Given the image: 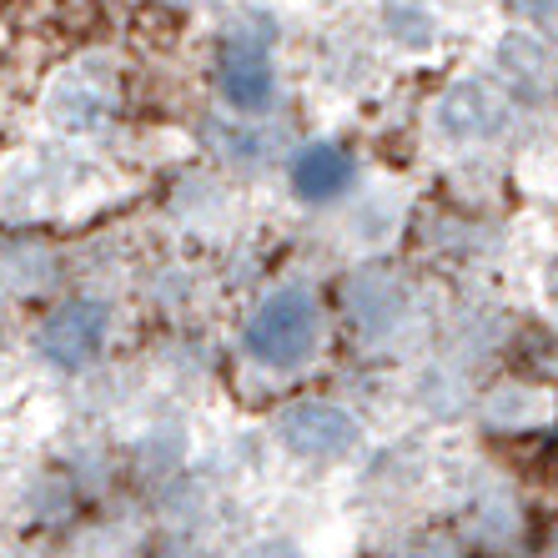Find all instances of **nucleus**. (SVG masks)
Wrapping results in <instances>:
<instances>
[{
  "mask_svg": "<svg viewBox=\"0 0 558 558\" xmlns=\"http://www.w3.org/2000/svg\"><path fill=\"white\" fill-rule=\"evenodd\" d=\"M317 338H323V307L307 287H277L272 298H262V307L252 312L247 332H242L252 357L277 373L307 363Z\"/></svg>",
  "mask_w": 558,
  "mask_h": 558,
  "instance_id": "obj_1",
  "label": "nucleus"
},
{
  "mask_svg": "<svg viewBox=\"0 0 558 558\" xmlns=\"http://www.w3.org/2000/svg\"><path fill=\"white\" fill-rule=\"evenodd\" d=\"M106 332H111V312L101 298H71L40 323L36 332V352L61 373H81L96 352L106 348Z\"/></svg>",
  "mask_w": 558,
  "mask_h": 558,
  "instance_id": "obj_2",
  "label": "nucleus"
},
{
  "mask_svg": "<svg viewBox=\"0 0 558 558\" xmlns=\"http://www.w3.org/2000/svg\"><path fill=\"white\" fill-rule=\"evenodd\" d=\"M363 423L338 403H298L282 417V442L298 458H342L357 448Z\"/></svg>",
  "mask_w": 558,
  "mask_h": 558,
  "instance_id": "obj_3",
  "label": "nucleus"
},
{
  "mask_svg": "<svg viewBox=\"0 0 558 558\" xmlns=\"http://www.w3.org/2000/svg\"><path fill=\"white\" fill-rule=\"evenodd\" d=\"M217 86L236 111H267L277 96V76H272V56L252 46V40H227L217 56Z\"/></svg>",
  "mask_w": 558,
  "mask_h": 558,
  "instance_id": "obj_4",
  "label": "nucleus"
},
{
  "mask_svg": "<svg viewBox=\"0 0 558 558\" xmlns=\"http://www.w3.org/2000/svg\"><path fill=\"white\" fill-rule=\"evenodd\" d=\"M292 192L302 196V202H312V207H323V202H338L342 192L352 186V177H357V161H352L342 146L332 142H312L302 146L298 156H292Z\"/></svg>",
  "mask_w": 558,
  "mask_h": 558,
  "instance_id": "obj_5",
  "label": "nucleus"
},
{
  "mask_svg": "<svg viewBox=\"0 0 558 558\" xmlns=\"http://www.w3.org/2000/svg\"><path fill=\"white\" fill-rule=\"evenodd\" d=\"M247 558H302V554L292 544H257Z\"/></svg>",
  "mask_w": 558,
  "mask_h": 558,
  "instance_id": "obj_6",
  "label": "nucleus"
}]
</instances>
